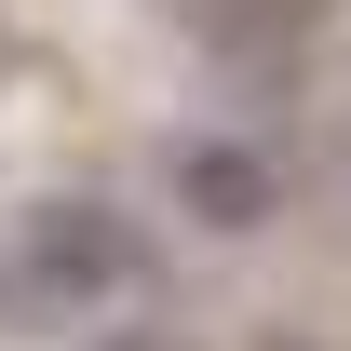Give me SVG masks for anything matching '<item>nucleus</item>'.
Returning a JSON list of instances; mask_svg holds the SVG:
<instances>
[{
	"instance_id": "39448f33",
	"label": "nucleus",
	"mask_w": 351,
	"mask_h": 351,
	"mask_svg": "<svg viewBox=\"0 0 351 351\" xmlns=\"http://www.w3.org/2000/svg\"><path fill=\"white\" fill-rule=\"evenodd\" d=\"M257 351H324V338H257Z\"/></svg>"
},
{
	"instance_id": "f257e3e1",
	"label": "nucleus",
	"mask_w": 351,
	"mask_h": 351,
	"mask_svg": "<svg viewBox=\"0 0 351 351\" xmlns=\"http://www.w3.org/2000/svg\"><path fill=\"white\" fill-rule=\"evenodd\" d=\"M135 284V217L108 203H41L0 243V324H82Z\"/></svg>"
},
{
	"instance_id": "7ed1b4c3",
	"label": "nucleus",
	"mask_w": 351,
	"mask_h": 351,
	"mask_svg": "<svg viewBox=\"0 0 351 351\" xmlns=\"http://www.w3.org/2000/svg\"><path fill=\"white\" fill-rule=\"evenodd\" d=\"M203 27H217V41H298V27H311V0H217Z\"/></svg>"
},
{
	"instance_id": "20e7f679",
	"label": "nucleus",
	"mask_w": 351,
	"mask_h": 351,
	"mask_svg": "<svg viewBox=\"0 0 351 351\" xmlns=\"http://www.w3.org/2000/svg\"><path fill=\"white\" fill-rule=\"evenodd\" d=\"M95 351H189V338H162V324H122V338H95Z\"/></svg>"
},
{
	"instance_id": "f03ea898",
	"label": "nucleus",
	"mask_w": 351,
	"mask_h": 351,
	"mask_svg": "<svg viewBox=\"0 0 351 351\" xmlns=\"http://www.w3.org/2000/svg\"><path fill=\"white\" fill-rule=\"evenodd\" d=\"M176 203L203 230H257L270 203H284V176H270V149H243V135H189V149H176Z\"/></svg>"
}]
</instances>
